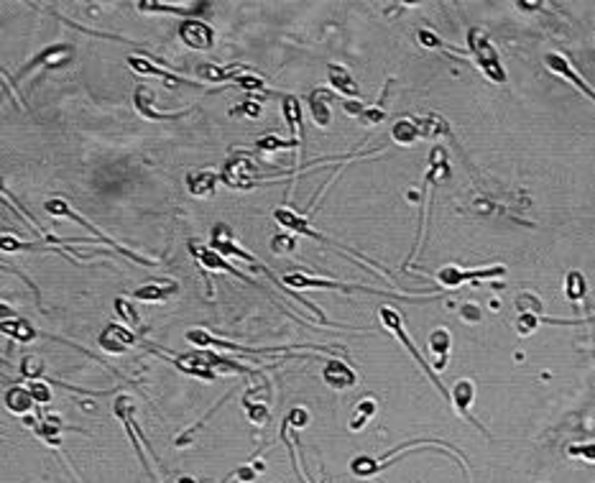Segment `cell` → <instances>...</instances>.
Listing matches in <instances>:
<instances>
[{"mask_svg":"<svg viewBox=\"0 0 595 483\" xmlns=\"http://www.w3.org/2000/svg\"><path fill=\"white\" fill-rule=\"evenodd\" d=\"M218 182L220 174H215V171H192V174H187V190L197 197H210Z\"/></svg>","mask_w":595,"mask_h":483,"instance_id":"15","label":"cell"},{"mask_svg":"<svg viewBox=\"0 0 595 483\" xmlns=\"http://www.w3.org/2000/svg\"><path fill=\"white\" fill-rule=\"evenodd\" d=\"M41 361H36V358H34V355H29V358H24V366H21V373H24V376H29V379H34L36 381L39 376H41Z\"/></svg>","mask_w":595,"mask_h":483,"instance_id":"32","label":"cell"},{"mask_svg":"<svg viewBox=\"0 0 595 483\" xmlns=\"http://www.w3.org/2000/svg\"><path fill=\"white\" fill-rule=\"evenodd\" d=\"M429 350L434 353V358H437L434 366L444 368V363H447V353H449V332L444 330V327H437V330L429 335Z\"/></svg>","mask_w":595,"mask_h":483,"instance_id":"20","label":"cell"},{"mask_svg":"<svg viewBox=\"0 0 595 483\" xmlns=\"http://www.w3.org/2000/svg\"><path fill=\"white\" fill-rule=\"evenodd\" d=\"M381 103H383V98H381ZM381 103L378 105H373V108H368V111L363 113V123H381L383 118H386V113H383V108H381Z\"/></svg>","mask_w":595,"mask_h":483,"instance_id":"35","label":"cell"},{"mask_svg":"<svg viewBox=\"0 0 595 483\" xmlns=\"http://www.w3.org/2000/svg\"><path fill=\"white\" fill-rule=\"evenodd\" d=\"M238 85L240 87H245V90H250V92H255V90H263V82H261V77H250V74H240L238 77Z\"/></svg>","mask_w":595,"mask_h":483,"instance_id":"36","label":"cell"},{"mask_svg":"<svg viewBox=\"0 0 595 483\" xmlns=\"http://www.w3.org/2000/svg\"><path fill=\"white\" fill-rule=\"evenodd\" d=\"M133 342H136L133 332L123 330L118 325H108L103 330V335H100V348L108 350V353H123V350H128Z\"/></svg>","mask_w":595,"mask_h":483,"instance_id":"11","label":"cell"},{"mask_svg":"<svg viewBox=\"0 0 595 483\" xmlns=\"http://www.w3.org/2000/svg\"><path fill=\"white\" fill-rule=\"evenodd\" d=\"M238 113H245V116H250V118H258V116H261V105L245 103V105H240V108H235V111H233V116H238Z\"/></svg>","mask_w":595,"mask_h":483,"instance_id":"39","label":"cell"},{"mask_svg":"<svg viewBox=\"0 0 595 483\" xmlns=\"http://www.w3.org/2000/svg\"><path fill=\"white\" fill-rule=\"evenodd\" d=\"M189 251H192V256L197 258V261L202 263V266H207V269H213V271H228V274H233V276H238V279H243V282H248V284H253L248 279L245 274H240V271H235L233 266H228V263L220 258V253H215V251H210V248H205V245H200L197 240H189Z\"/></svg>","mask_w":595,"mask_h":483,"instance_id":"8","label":"cell"},{"mask_svg":"<svg viewBox=\"0 0 595 483\" xmlns=\"http://www.w3.org/2000/svg\"><path fill=\"white\" fill-rule=\"evenodd\" d=\"M567 453L577 455V458H583V460H590V463H595V442H580V445H570V447H567Z\"/></svg>","mask_w":595,"mask_h":483,"instance_id":"31","label":"cell"},{"mask_svg":"<svg viewBox=\"0 0 595 483\" xmlns=\"http://www.w3.org/2000/svg\"><path fill=\"white\" fill-rule=\"evenodd\" d=\"M330 100H332V92L325 90V87H317L310 95V111L320 128H327L330 126V105H327Z\"/></svg>","mask_w":595,"mask_h":483,"instance_id":"14","label":"cell"},{"mask_svg":"<svg viewBox=\"0 0 595 483\" xmlns=\"http://www.w3.org/2000/svg\"><path fill=\"white\" fill-rule=\"evenodd\" d=\"M6 407L13 412V415H26V412L34 407V394L26 392V389H11L6 394Z\"/></svg>","mask_w":595,"mask_h":483,"instance_id":"21","label":"cell"},{"mask_svg":"<svg viewBox=\"0 0 595 483\" xmlns=\"http://www.w3.org/2000/svg\"><path fill=\"white\" fill-rule=\"evenodd\" d=\"M128 64L136 69V72H143V74H151V77H161V80H166V82H179V85H195V82H189V80H182V77H174V74H169L166 69H161V67H153L151 61H146V59H138V56H128Z\"/></svg>","mask_w":595,"mask_h":483,"instance_id":"19","label":"cell"},{"mask_svg":"<svg viewBox=\"0 0 595 483\" xmlns=\"http://www.w3.org/2000/svg\"><path fill=\"white\" fill-rule=\"evenodd\" d=\"M473 397H475V386H473V381H468V379H460L455 386H452V394H449V402L455 404L457 407V412H460L468 422H473L475 427H480L478 422L473 420V415H470V404H473ZM483 429V427H480ZM486 432V429H483Z\"/></svg>","mask_w":595,"mask_h":483,"instance_id":"10","label":"cell"},{"mask_svg":"<svg viewBox=\"0 0 595 483\" xmlns=\"http://www.w3.org/2000/svg\"><path fill=\"white\" fill-rule=\"evenodd\" d=\"M378 315H381V322L386 325V327H389V330L394 332L396 337H399V342H401V345H404V348H407L409 353H412V358H414V361H417L422 368H424V373H427V376H429V381H432V384H434V386H437V389H439V394H442L444 399H449V392H447V389H444L442 384H439V379H437V376H434V371H432V368L427 366V361H424V358H422V355H419V350H417V345H414V342L409 340L407 330H404V322H401V315L396 312L394 307H381V312H378Z\"/></svg>","mask_w":595,"mask_h":483,"instance_id":"2","label":"cell"},{"mask_svg":"<svg viewBox=\"0 0 595 483\" xmlns=\"http://www.w3.org/2000/svg\"><path fill=\"white\" fill-rule=\"evenodd\" d=\"M539 322H541L539 315H532V312L519 315V320H517L519 335H529V332H534V330H536V325H539Z\"/></svg>","mask_w":595,"mask_h":483,"instance_id":"28","label":"cell"},{"mask_svg":"<svg viewBox=\"0 0 595 483\" xmlns=\"http://www.w3.org/2000/svg\"><path fill=\"white\" fill-rule=\"evenodd\" d=\"M506 269L504 266H493V269H478V271H465L457 269V266H444V269L437 271V279L442 287L455 289L465 282H475V279H488V276H504Z\"/></svg>","mask_w":595,"mask_h":483,"instance_id":"4","label":"cell"},{"mask_svg":"<svg viewBox=\"0 0 595 483\" xmlns=\"http://www.w3.org/2000/svg\"><path fill=\"white\" fill-rule=\"evenodd\" d=\"M179 36H182V41L187 44L189 49H197V51L210 49L213 41H215L213 29L205 26V24H200V21H192V19H187V21L179 24Z\"/></svg>","mask_w":595,"mask_h":483,"instance_id":"5","label":"cell"},{"mask_svg":"<svg viewBox=\"0 0 595 483\" xmlns=\"http://www.w3.org/2000/svg\"><path fill=\"white\" fill-rule=\"evenodd\" d=\"M391 136H394V141L401 143V146H412L417 138H422L419 123H417V118H401L399 123H394Z\"/></svg>","mask_w":595,"mask_h":483,"instance_id":"17","label":"cell"},{"mask_svg":"<svg viewBox=\"0 0 595 483\" xmlns=\"http://www.w3.org/2000/svg\"><path fill=\"white\" fill-rule=\"evenodd\" d=\"M176 292H179V284L161 279V282H151V284H146V287H138L133 297L141 302H156V300H166V297H171V294H176Z\"/></svg>","mask_w":595,"mask_h":483,"instance_id":"16","label":"cell"},{"mask_svg":"<svg viewBox=\"0 0 595 483\" xmlns=\"http://www.w3.org/2000/svg\"><path fill=\"white\" fill-rule=\"evenodd\" d=\"M271 248L276 253H292L294 251V235H276L271 240Z\"/></svg>","mask_w":595,"mask_h":483,"instance_id":"33","label":"cell"},{"mask_svg":"<svg viewBox=\"0 0 595 483\" xmlns=\"http://www.w3.org/2000/svg\"><path fill=\"white\" fill-rule=\"evenodd\" d=\"M220 179L225 184H230L233 190H248V187L255 184V179H258V169L245 156H233V159L225 161V169L220 174Z\"/></svg>","mask_w":595,"mask_h":483,"instance_id":"3","label":"cell"},{"mask_svg":"<svg viewBox=\"0 0 595 483\" xmlns=\"http://www.w3.org/2000/svg\"><path fill=\"white\" fill-rule=\"evenodd\" d=\"M3 332L6 335H13V337H19L21 342H29V340H34V327H31V322L29 320H24V317H13V320H3Z\"/></svg>","mask_w":595,"mask_h":483,"instance_id":"22","label":"cell"},{"mask_svg":"<svg viewBox=\"0 0 595 483\" xmlns=\"http://www.w3.org/2000/svg\"><path fill=\"white\" fill-rule=\"evenodd\" d=\"M544 64H546L549 69H552V72L557 74V77H562V80H567V82H572L575 87H580V90H583L585 95H588V98L595 103V90L588 85V82L583 80V77H580V74L575 72V67H572V64L565 59V56H559V54H546V56H544Z\"/></svg>","mask_w":595,"mask_h":483,"instance_id":"6","label":"cell"},{"mask_svg":"<svg viewBox=\"0 0 595 483\" xmlns=\"http://www.w3.org/2000/svg\"><path fill=\"white\" fill-rule=\"evenodd\" d=\"M116 310H118V317H123V322H128L131 327H136L138 325V315H136L133 305L126 300H116Z\"/></svg>","mask_w":595,"mask_h":483,"instance_id":"27","label":"cell"},{"mask_svg":"<svg viewBox=\"0 0 595 483\" xmlns=\"http://www.w3.org/2000/svg\"><path fill=\"white\" fill-rule=\"evenodd\" d=\"M517 307H519V312H532V315H539L541 312V305H539V300H536L534 294H519V300H517Z\"/></svg>","mask_w":595,"mask_h":483,"instance_id":"29","label":"cell"},{"mask_svg":"<svg viewBox=\"0 0 595 483\" xmlns=\"http://www.w3.org/2000/svg\"><path fill=\"white\" fill-rule=\"evenodd\" d=\"M327 77H330V85H332L335 90H340L342 95H350V98H358L360 95L358 82L352 80L350 72H347L342 64H327Z\"/></svg>","mask_w":595,"mask_h":483,"instance_id":"13","label":"cell"},{"mask_svg":"<svg viewBox=\"0 0 595 483\" xmlns=\"http://www.w3.org/2000/svg\"><path fill=\"white\" fill-rule=\"evenodd\" d=\"M133 103H136V108H138L141 116L151 118V121H169V118H179V116H182V113H158L156 108H153V92L148 90V87H143V85L136 87Z\"/></svg>","mask_w":595,"mask_h":483,"instance_id":"12","label":"cell"},{"mask_svg":"<svg viewBox=\"0 0 595 483\" xmlns=\"http://www.w3.org/2000/svg\"><path fill=\"white\" fill-rule=\"evenodd\" d=\"M322 379H325V384H330L332 389H350V386L358 384L355 373H352L342 361H337V358H330V361L325 363Z\"/></svg>","mask_w":595,"mask_h":483,"instance_id":"9","label":"cell"},{"mask_svg":"<svg viewBox=\"0 0 595 483\" xmlns=\"http://www.w3.org/2000/svg\"><path fill=\"white\" fill-rule=\"evenodd\" d=\"M67 51H69V46H67V44H56V46H49V49H44V51H41V54H39V56H34V59H31L29 64H26V67H24V72H21V74L31 72V69H34V67H39V64H44V61L54 59V56H59V54H67Z\"/></svg>","mask_w":595,"mask_h":483,"instance_id":"24","label":"cell"},{"mask_svg":"<svg viewBox=\"0 0 595 483\" xmlns=\"http://www.w3.org/2000/svg\"><path fill=\"white\" fill-rule=\"evenodd\" d=\"M284 284H289V287H299V289H342V292H368V294H383L378 292V289H371V287H358V284H340V282H325V279H310V276H302V274H292V276H284Z\"/></svg>","mask_w":595,"mask_h":483,"instance_id":"7","label":"cell"},{"mask_svg":"<svg viewBox=\"0 0 595 483\" xmlns=\"http://www.w3.org/2000/svg\"><path fill=\"white\" fill-rule=\"evenodd\" d=\"M297 146V141H281L279 136H273V133H268L266 138H261V141H258V148H261V151H279V148H294Z\"/></svg>","mask_w":595,"mask_h":483,"instance_id":"26","label":"cell"},{"mask_svg":"<svg viewBox=\"0 0 595 483\" xmlns=\"http://www.w3.org/2000/svg\"><path fill=\"white\" fill-rule=\"evenodd\" d=\"M350 471L355 473V476H371V473L378 471V463H373L371 458H355L350 465Z\"/></svg>","mask_w":595,"mask_h":483,"instance_id":"30","label":"cell"},{"mask_svg":"<svg viewBox=\"0 0 595 483\" xmlns=\"http://www.w3.org/2000/svg\"><path fill=\"white\" fill-rule=\"evenodd\" d=\"M468 46H470V54H473L475 64H478L480 72L486 74L488 80H493V82H506L504 64H501V59H498V51H496V46L491 44V39L486 36V31L470 29V34H468Z\"/></svg>","mask_w":595,"mask_h":483,"instance_id":"1","label":"cell"},{"mask_svg":"<svg viewBox=\"0 0 595 483\" xmlns=\"http://www.w3.org/2000/svg\"><path fill=\"white\" fill-rule=\"evenodd\" d=\"M31 394H34V399L41 404H46L51 399V392L41 384V381H31Z\"/></svg>","mask_w":595,"mask_h":483,"instance_id":"34","label":"cell"},{"mask_svg":"<svg viewBox=\"0 0 595 483\" xmlns=\"http://www.w3.org/2000/svg\"><path fill=\"white\" fill-rule=\"evenodd\" d=\"M200 72V77H205V80H215V82H223V80H233V77H240L238 74V69H220V67H210V64H205V67L197 69Z\"/></svg>","mask_w":595,"mask_h":483,"instance_id":"25","label":"cell"},{"mask_svg":"<svg viewBox=\"0 0 595 483\" xmlns=\"http://www.w3.org/2000/svg\"><path fill=\"white\" fill-rule=\"evenodd\" d=\"M460 315H462V320H468V322H478L480 320V310L475 305H462Z\"/></svg>","mask_w":595,"mask_h":483,"instance_id":"40","label":"cell"},{"mask_svg":"<svg viewBox=\"0 0 595 483\" xmlns=\"http://www.w3.org/2000/svg\"><path fill=\"white\" fill-rule=\"evenodd\" d=\"M565 294L570 302H580L585 297V276L580 271H570L565 279Z\"/></svg>","mask_w":595,"mask_h":483,"instance_id":"23","label":"cell"},{"mask_svg":"<svg viewBox=\"0 0 595 483\" xmlns=\"http://www.w3.org/2000/svg\"><path fill=\"white\" fill-rule=\"evenodd\" d=\"M284 116H286V123H289V128H292L294 133V141H304V126H302V105H299V100L294 98V95H286L284 98Z\"/></svg>","mask_w":595,"mask_h":483,"instance_id":"18","label":"cell"},{"mask_svg":"<svg viewBox=\"0 0 595 483\" xmlns=\"http://www.w3.org/2000/svg\"><path fill=\"white\" fill-rule=\"evenodd\" d=\"M419 44L422 46H429V49H439V46H442V41H439V39L427 29L419 31Z\"/></svg>","mask_w":595,"mask_h":483,"instance_id":"38","label":"cell"},{"mask_svg":"<svg viewBox=\"0 0 595 483\" xmlns=\"http://www.w3.org/2000/svg\"><path fill=\"white\" fill-rule=\"evenodd\" d=\"M310 422V415H307V410H294L292 415L286 417V424H292V427H304V424Z\"/></svg>","mask_w":595,"mask_h":483,"instance_id":"37","label":"cell"}]
</instances>
